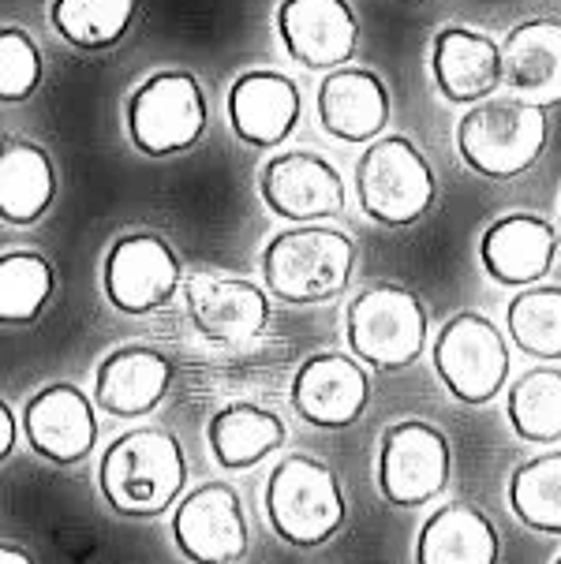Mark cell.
<instances>
[{"instance_id":"6da1fadb","label":"cell","mask_w":561,"mask_h":564,"mask_svg":"<svg viewBox=\"0 0 561 564\" xmlns=\"http://www.w3.org/2000/svg\"><path fill=\"white\" fill-rule=\"evenodd\" d=\"M187 460L173 430L136 426L106 448L98 490L123 520H154L184 501Z\"/></svg>"},{"instance_id":"7a4b0ae2","label":"cell","mask_w":561,"mask_h":564,"mask_svg":"<svg viewBox=\"0 0 561 564\" xmlns=\"http://www.w3.org/2000/svg\"><path fill=\"white\" fill-rule=\"evenodd\" d=\"M262 284L292 307H322L348 292L356 273V243L330 225L284 228L262 247Z\"/></svg>"},{"instance_id":"3957f363","label":"cell","mask_w":561,"mask_h":564,"mask_svg":"<svg viewBox=\"0 0 561 564\" xmlns=\"http://www.w3.org/2000/svg\"><path fill=\"white\" fill-rule=\"evenodd\" d=\"M262 501L273 534L296 550L326 546L348 520V501L337 471L303 453L281 456L273 464Z\"/></svg>"},{"instance_id":"277c9868","label":"cell","mask_w":561,"mask_h":564,"mask_svg":"<svg viewBox=\"0 0 561 564\" xmlns=\"http://www.w3.org/2000/svg\"><path fill=\"white\" fill-rule=\"evenodd\" d=\"M550 139L547 109L525 98L472 105L456 123V154L483 180H517L543 158Z\"/></svg>"},{"instance_id":"5b68a950","label":"cell","mask_w":561,"mask_h":564,"mask_svg":"<svg viewBox=\"0 0 561 564\" xmlns=\"http://www.w3.org/2000/svg\"><path fill=\"white\" fill-rule=\"evenodd\" d=\"M431 340V318L416 292L401 284H370L345 311L348 351L378 375H397L420 362Z\"/></svg>"},{"instance_id":"8992f818","label":"cell","mask_w":561,"mask_h":564,"mask_svg":"<svg viewBox=\"0 0 561 564\" xmlns=\"http://www.w3.org/2000/svg\"><path fill=\"white\" fill-rule=\"evenodd\" d=\"M356 203L382 228H412L431 214L439 180L408 135H382L356 161Z\"/></svg>"},{"instance_id":"52a82bcc","label":"cell","mask_w":561,"mask_h":564,"mask_svg":"<svg viewBox=\"0 0 561 564\" xmlns=\"http://www.w3.org/2000/svg\"><path fill=\"white\" fill-rule=\"evenodd\" d=\"M128 139L147 158H176L206 131V94L192 72H158L128 98Z\"/></svg>"},{"instance_id":"ba28073f","label":"cell","mask_w":561,"mask_h":564,"mask_svg":"<svg viewBox=\"0 0 561 564\" xmlns=\"http://www.w3.org/2000/svg\"><path fill=\"white\" fill-rule=\"evenodd\" d=\"M434 375L445 393L461 404L483 408L506 389L509 381V348L501 329L487 314L461 311L439 329L431 348Z\"/></svg>"},{"instance_id":"9c48e42d","label":"cell","mask_w":561,"mask_h":564,"mask_svg":"<svg viewBox=\"0 0 561 564\" xmlns=\"http://www.w3.org/2000/svg\"><path fill=\"white\" fill-rule=\"evenodd\" d=\"M453 475V448L450 437L434 423L404 419L393 423L378 442L375 456V482L382 501L393 509H420L445 494Z\"/></svg>"},{"instance_id":"30bf717a","label":"cell","mask_w":561,"mask_h":564,"mask_svg":"<svg viewBox=\"0 0 561 564\" xmlns=\"http://www.w3.org/2000/svg\"><path fill=\"white\" fill-rule=\"evenodd\" d=\"M101 284L106 300L120 314H154L176 300L184 284V265H180L176 247L158 232H123L109 243L106 262H101Z\"/></svg>"},{"instance_id":"8fae6325","label":"cell","mask_w":561,"mask_h":564,"mask_svg":"<svg viewBox=\"0 0 561 564\" xmlns=\"http://www.w3.org/2000/svg\"><path fill=\"white\" fill-rule=\"evenodd\" d=\"M192 329L214 348H251L270 325V292L255 281L225 273H195L184 281Z\"/></svg>"},{"instance_id":"7c38bea8","label":"cell","mask_w":561,"mask_h":564,"mask_svg":"<svg viewBox=\"0 0 561 564\" xmlns=\"http://www.w3.org/2000/svg\"><path fill=\"white\" fill-rule=\"evenodd\" d=\"M173 542L192 564H240L251 550L244 501L228 482H203L173 509Z\"/></svg>"},{"instance_id":"4fadbf2b","label":"cell","mask_w":561,"mask_h":564,"mask_svg":"<svg viewBox=\"0 0 561 564\" xmlns=\"http://www.w3.org/2000/svg\"><path fill=\"white\" fill-rule=\"evenodd\" d=\"M289 404L308 426L345 430L364 419L370 404V375L356 356L319 351L303 359L289 389Z\"/></svg>"},{"instance_id":"5bb4252c","label":"cell","mask_w":561,"mask_h":564,"mask_svg":"<svg viewBox=\"0 0 561 564\" xmlns=\"http://www.w3.org/2000/svg\"><path fill=\"white\" fill-rule=\"evenodd\" d=\"M259 195L281 221L319 225L345 209V180L322 154L284 150L262 165Z\"/></svg>"},{"instance_id":"9a60e30c","label":"cell","mask_w":561,"mask_h":564,"mask_svg":"<svg viewBox=\"0 0 561 564\" xmlns=\"http://www.w3.org/2000/svg\"><path fill=\"white\" fill-rule=\"evenodd\" d=\"M98 404L75 381L37 389L23 408V437L42 460L56 467L83 464L98 445Z\"/></svg>"},{"instance_id":"2e32d148","label":"cell","mask_w":561,"mask_h":564,"mask_svg":"<svg viewBox=\"0 0 561 564\" xmlns=\"http://www.w3.org/2000/svg\"><path fill=\"white\" fill-rule=\"evenodd\" d=\"M278 34L300 68L341 72L356 53L359 19L348 0H281Z\"/></svg>"},{"instance_id":"e0dca14e","label":"cell","mask_w":561,"mask_h":564,"mask_svg":"<svg viewBox=\"0 0 561 564\" xmlns=\"http://www.w3.org/2000/svg\"><path fill=\"white\" fill-rule=\"evenodd\" d=\"M431 75L445 101L468 109L483 105L498 86H506L501 45L472 26H442L431 42Z\"/></svg>"},{"instance_id":"ac0fdd59","label":"cell","mask_w":561,"mask_h":564,"mask_svg":"<svg viewBox=\"0 0 561 564\" xmlns=\"http://www.w3.org/2000/svg\"><path fill=\"white\" fill-rule=\"evenodd\" d=\"M561 240L554 225L536 214H509L498 217L479 240L483 270L501 289H536L550 273Z\"/></svg>"},{"instance_id":"d6986e66","label":"cell","mask_w":561,"mask_h":564,"mask_svg":"<svg viewBox=\"0 0 561 564\" xmlns=\"http://www.w3.org/2000/svg\"><path fill=\"white\" fill-rule=\"evenodd\" d=\"M303 112L300 86L281 72H244L228 86V123L244 147H281Z\"/></svg>"},{"instance_id":"ffe728a7","label":"cell","mask_w":561,"mask_h":564,"mask_svg":"<svg viewBox=\"0 0 561 564\" xmlns=\"http://www.w3.org/2000/svg\"><path fill=\"white\" fill-rule=\"evenodd\" d=\"M173 389V362L161 351L128 344L109 351L94 370V404L112 419H147Z\"/></svg>"},{"instance_id":"44dd1931","label":"cell","mask_w":561,"mask_h":564,"mask_svg":"<svg viewBox=\"0 0 561 564\" xmlns=\"http://www.w3.org/2000/svg\"><path fill=\"white\" fill-rule=\"evenodd\" d=\"M319 123L326 135L341 142H378L389 123V90L378 72L367 68H341L319 83Z\"/></svg>"},{"instance_id":"7402d4cb","label":"cell","mask_w":561,"mask_h":564,"mask_svg":"<svg viewBox=\"0 0 561 564\" xmlns=\"http://www.w3.org/2000/svg\"><path fill=\"white\" fill-rule=\"evenodd\" d=\"M506 86L513 98L539 109L561 105V19H528L501 42Z\"/></svg>"},{"instance_id":"603a6c76","label":"cell","mask_w":561,"mask_h":564,"mask_svg":"<svg viewBox=\"0 0 561 564\" xmlns=\"http://www.w3.org/2000/svg\"><path fill=\"white\" fill-rule=\"evenodd\" d=\"M501 539L490 516L468 501L434 509L416 534V564H498Z\"/></svg>"},{"instance_id":"cb8c5ba5","label":"cell","mask_w":561,"mask_h":564,"mask_svg":"<svg viewBox=\"0 0 561 564\" xmlns=\"http://www.w3.org/2000/svg\"><path fill=\"white\" fill-rule=\"evenodd\" d=\"M289 426L278 411L259 404H225L206 423V445L222 471H251L281 453Z\"/></svg>"},{"instance_id":"d4e9b609","label":"cell","mask_w":561,"mask_h":564,"mask_svg":"<svg viewBox=\"0 0 561 564\" xmlns=\"http://www.w3.org/2000/svg\"><path fill=\"white\" fill-rule=\"evenodd\" d=\"M56 195L53 158L42 147L12 139L0 154V217L8 225H34L50 214Z\"/></svg>"},{"instance_id":"484cf974","label":"cell","mask_w":561,"mask_h":564,"mask_svg":"<svg viewBox=\"0 0 561 564\" xmlns=\"http://www.w3.org/2000/svg\"><path fill=\"white\" fill-rule=\"evenodd\" d=\"M139 0H53L50 23L53 31L75 50L106 53L131 31Z\"/></svg>"},{"instance_id":"4316f807","label":"cell","mask_w":561,"mask_h":564,"mask_svg":"<svg viewBox=\"0 0 561 564\" xmlns=\"http://www.w3.org/2000/svg\"><path fill=\"white\" fill-rule=\"evenodd\" d=\"M509 426L520 442L554 445L561 442V370L536 367L509 386L506 400Z\"/></svg>"},{"instance_id":"83f0119b","label":"cell","mask_w":561,"mask_h":564,"mask_svg":"<svg viewBox=\"0 0 561 564\" xmlns=\"http://www.w3.org/2000/svg\"><path fill=\"white\" fill-rule=\"evenodd\" d=\"M509 509L531 531L561 534V453L531 456L513 471Z\"/></svg>"},{"instance_id":"f1b7e54d","label":"cell","mask_w":561,"mask_h":564,"mask_svg":"<svg viewBox=\"0 0 561 564\" xmlns=\"http://www.w3.org/2000/svg\"><path fill=\"white\" fill-rule=\"evenodd\" d=\"M509 337L525 356L561 362V284H536L509 300Z\"/></svg>"},{"instance_id":"f546056e","label":"cell","mask_w":561,"mask_h":564,"mask_svg":"<svg viewBox=\"0 0 561 564\" xmlns=\"http://www.w3.org/2000/svg\"><path fill=\"white\" fill-rule=\"evenodd\" d=\"M53 289H56V276L50 258L34 251H8L0 258V322L4 325L37 322V314L50 307Z\"/></svg>"},{"instance_id":"4dcf8cb0","label":"cell","mask_w":561,"mask_h":564,"mask_svg":"<svg viewBox=\"0 0 561 564\" xmlns=\"http://www.w3.org/2000/svg\"><path fill=\"white\" fill-rule=\"evenodd\" d=\"M45 64L42 50L23 26H4L0 31V98L8 105L26 101L42 86Z\"/></svg>"},{"instance_id":"1f68e13d","label":"cell","mask_w":561,"mask_h":564,"mask_svg":"<svg viewBox=\"0 0 561 564\" xmlns=\"http://www.w3.org/2000/svg\"><path fill=\"white\" fill-rule=\"evenodd\" d=\"M15 453V411L8 400H0V460Z\"/></svg>"},{"instance_id":"d6a6232c","label":"cell","mask_w":561,"mask_h":564,"mask_svg":"<svg viewBox=\"0 0 561 564\" xmlns=\"http://www.w3.org/2000/svg\"><path fill=\"white\" fill-rule=\"evenodd\" d=\"M0 564H34V557L23 546H12V542H4V546H0Z\"/></svg>"},{"instance_id":"836d02e7","label":"cell","mask_w":561,"mask_h":564,"mask_svg":"<svg viewBox=\"0 0 561 564\" xmlns=\"http://www.w3.org/2000/svg\"><path fill=\"white\" fill-rule=\"evenodd\" d=\"M554 564H561V557H558V561H554Z\"/></svg>"}]
</instances>
